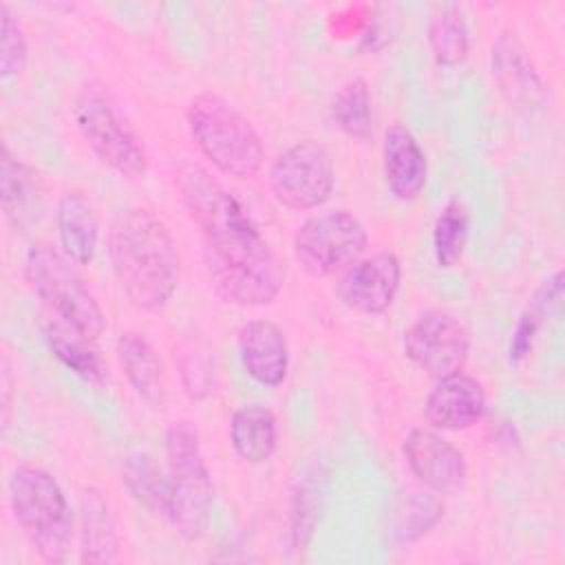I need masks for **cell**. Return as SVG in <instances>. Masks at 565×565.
<instances>
[{"label": "cell", "mask_w": 565, "mask_h": 565, "mask_svg": "<svg viewBox=\"0 0 565 565\" xmlns=\"http://www.w3.org/2000/svg\"><path fill=\"white\" fill-rule=\"evenodd\" d=\"M181 196L203 234V258L214 291L238 307H260L278 298L285 269L245 205L207 170L179 168Z\"/></svg>", "instance_id": "1"}, {"label": "cell", "mask_w": 565, "mask_h": 565, "mask_svg": "<svg viewBox=\"0 0 565 565\" xmlns=\"http://www.w3.org/2000/svg\"><path fill=\"white\" fill-rule=\"evenodd\" d=\"M115 278L137 309L159 311L179 285V249L168 225L148 207L119 210L108 227Z\"/></svg>", "instance_id": "2"}, {"label": "cell", "mask_w": 565, "mask_h": 565, "mask_svg": "<svg viewBox=\"0 0 565 565\" xmlns=\"http://www.w3.org/2000/svg\"><path fill=\"white\" fill-rule=\"evenodd\" d=\"M188 128L196 148L225 174L252 179L265 161L263 141L252 121L225 97L203 90L188 106Z\"/></svg>", "instance_id": "3"}, {"label": "cell", "mask_w": 565, "mask_h": 565, "mask_svg": "<svg viewBox=\"0 0 565 565\" xmlns=\"http://www.w3.org/2000/svg\"><path fill=\"white\" fill-rule=\"evenodd\" d=\"M9 505L15 523L46 563L66 561L73 512L57 479L38 466H18L9 479Z\"/></svg>", "instance_id": "4"}, {"label": "cell", "mask_w": 565, "mask_h": 565, "mask_svg": "<svg viewBox=\"0 0 565 565\" xmlns=\"http://www.w3.org/2000/svg\"><path fill=\"white\" fill-rule=\"evenodd\" d=\"M166 457L170 488L166 519L179 536L199 541L210 525L214 490L199 433L188 422H174L166 430Z\"/></svg>", "instance_id": "5"}, {"label": "cell", "mask_w": 565, "mask_h": 565, "mask_svg": "<svg viewBox=\"0 0 565 565\" xmlns=\"http://www.w3.org/2000/svg\"><path fill=\"white\" fill-rule=\"evenodd\" d=\"M24 276L33 294L73 333L95 342L106 329V316L73 267V260L51 245H33L24 258Z\"/></svg>", "instance_id": "6"}, {"label": "cell", "mask_w": 565, "mask_h": 565, "mask_svg": "<svg viewBox=\"0 0 565 565\" xmlns=\"http://www.w3.org/2000/svg\"><path fill=\"white\" fill-rule=\"evenodd\" d=\"M73 119L77 130L102 163L113 168L126 179L146 174L148 154L132 132V128L119 117L108 95L97 86H84L73 99Z\"/></svg>", "instance_id": "7"}, {"label": "cell", "mask_w": 565, "mask_h": 565, "mask_svg": "<svg viewBox=\"0 0 565 565\" xmlns=\"http://www.w3.org/2000/svg\"><path fill=\"white\" fill-rule=\"evenodd\" d=\"M369 245L362 221L349 210H331L307 218L294 234V256L313 278L351 267Z\"/></svg>", "instance_id": "8"}, {"label": "cell", "mask_w": 565, "mask_h": 565, "mask_svg": "<svg viewBox=\"0 0 565 565\" xmlns=\"http://www.w3.org/2000/svg\"><path fill=\"white\" fill-rule=\"evenodd\" d=\"M269 185L278 203L289 210H313L329 201L335 185L331 154L313 139L282 150L269 168Z\"/></svg>", "instance_id": "9"}, {"label": "cell", "mask_w": 565, "mask_h": 565, "mask_svg": "<svg viewBox=\"0 0 565 565\" xmlns=\"http://www.w3.org/2000/svg\"><path fill=\"white\" fill-rule=\"evenodd\" d=\"M406 358L435 380L459 373L470 353V331L448 311L422 313L404 333Z\"/></svg>", "instance_id": "10"}, {"label": "cell", "mask_w": 565, "mask_h": 565, "mask_svg": "<svg viewBox=\"0 0 565 565\" xmlns=\"http://www.w3.org/2000/svg\"><path fill=\"white\" fill-rule=\"evenodd\" d=\"M402 280V265L393 252H377L366 258H358L342 271L335 282V296L340 302L358 313L375 316L384 313Z\"/></svg>", "instance_id": "11"}, {"label": "cell", "mask_w": 565, "mask_h": 565, "mask_svg": "<svg viewBox=\"0 0 565 565\" xmlns=\"http://www.w3.org/2000/svg\"><path fill=\"white\" fill-rule=\"evenodd\" d=\"M404 457L413 475L430 490L446 494L463 488L466 459L461 450L430 428H413L404 439Z\"/></svg>", "instance_id": "12"}, {"label": "cell", "mask_w": 565, "mask_h": 565, "mask_svg": "<svg viewBox=\"0 0 565 565\" xmlns=\"http://www.w3.org/2000/svg\"><path fill=\"white\" fill-rule=\"evenodd\" d=\"M492 77L501 95L521 113H534L545 104V88L541 75L519 40L510 29L501 31L492 44Z\"/></svg>", "instance_id": "13"}, {"label": "cell", "mask_w": 565, "mask_h": 565, "mask_svg": "<svg viewBox=\"0 0 565 565\" xmlns=\"http://www.w3.org/2000/svg\"><path fill=\"white\" fill-rule=\"evenodd\" d=\"M486 408L483 384L459 371L437 380L424 402V417L439 430H466L486 415Z\"/></svg>", "instance_id": "14"}, {"label": "cell", "mask_w": 565, "mask_h": 565, "mask_svg": "<svg viewBox=\"0 0 565 565\" xmlns=\"http://www.w3.org/2000/svg\"><path fill=\"white\" fill-rule=\"evenodd\" d=\"M243 369L263 386H278L287 377L289 344L285 331L271 320H249L238 329Z\"/></svg>", "instance_id": "15"}, {"label": "cell", "mask_w": 565, "mask_h": 565, "mask_svg": "<svg viewBox=\"0 0 565 565\" xmlns=\"http://www.w3.org/2000/svg\"><path fill=\"white\" fill-rule=\"evenodd\" d=\"M382 168L388 190L399 201H413L422 194L428 163L419 141L406 126L393 124L386 128L382 143Z\"/></svg>", "instance_id": "16"}, {"label": "cell", "mask_w": 565, "mask_h": 565, "mask_svg": "<svg viewBox=\"0 0 565 565\" xmlns=\"http://www.w3.org/2000/svg\"><path fill=\"white\" fill-rule=\"evenodd\" d=\"M119 364L141 402L150 408H161L166 404V371L154 347L135 331H126L117 338Z\"/></svg>", "instance_id": "17"}, {"label": "cell", "mask_w": 565, "mask_h": 565, "mask_svg": "<svg viewBox=\"0 0 565 565\" xmlns=\"http://www.w3.org/2000/svg\"><path fill=\"white\" fill-rule=\"evenodd\" d=\"M79 561L88 565L115 563L119 558V539L108 501L95 488L79 494Z\"/></svg>", "instance_id": "18"}, {"label": "cell", "mask_w": 565, "mask_h": 565, "mask_svg": "<svg viewBox=\"0 0 565 565\" xmlns=\"http://www.w3.org/2000/svg\"><path fill=\"white\" fill-rule=\"evenodd\" d=\"M55 221L64 256L75 265H88L99 241V223L90 201L82 192H64L57 201Z\"/></svg>", "instance_id": "19"}, {"label": "cell", "mask_w": 565, "mask_h": 565, "mask_svg": "<svg viewBox=\"0 0 565 565\" xmlns=\"http://www.w3.org/2000/svg\"><path fill=\"white\" fill-rule=\"evenodd\" d=\"M0 174L2 210L18 230H26L38 221L42 212L40 174L22 163L18 157H13L7 146L2 148Z\"/></svg>", "instance_id": "20"}, {"label": "cell", "mask_w": 565, "mask_h": 565, "mask_svg": "<svg viewBox=\"0 0 565 565\" xmlns=\"http://www.w3.org/2000/svg\"><path fill=\"white\" fill-rule=\"evenodd\" d=\"M230 441L243 461H267L278 444V426L274 413L263 404H245L236 408L230 419Z\"/></svg>", "instance_id": "21"}, {"label": "cell", "mask_w": 565, "mask_h": 565, "mask_svg": "<svg viewBox=\"0 0 565 565\" xmlns=\"http://www.w3.org/2000/svg\"><path fill=\"white\" fill-rule=\"evenodd\" d=\"M561 300H563V271L556 269L552 276H547L539 285V289L527 300L525 309L516 320L510 349H508V358L512 364H519L530 355L541 329L545 327L550 316L556 313Z\"/></svg>", "instance_id": "22"}, {"label": "cell", "mask_w": 565, "mask_h": 565, "mask_svg": "<svg viewBox=\"0 0 565 565\" xmlns=\"http://www.w3.org/2000/svg\"><path fill=\"white\" fill-rule=\"evenodd\" d=\"M121 479L130 497L152 514L168 516V472H163L148 452H132L124 459Z\"/></svg>", "instance_id": "23"}, {"label": "cell", "mask_w": 565, "mask_h": 565, "mask_svg": "<svg viewBox=\"0 0 565 565\" xmlns=\"http://www.w3.org/2000/svg\"><path fill=\"white\" fill-rule=\"evenodd\" d=\"M428 44L435 62L441 66H457L466 60L470 35L459 4L446 2L435 9L428 24Z\"/></svg>", "instance_id": "24"}, {"label": "cell", "mask_w": 565, "mask_h": 565, "mask_svg": "<svg viewBox=\"0 0 565 565\" xmlns=\"http://www.w3.org/2000/svg\"><path fill=\"white\" fill-rule=\"evenodd\" d=\"M44 340L49 344V349L53 351V355L66 366L71 369L77 377H82L88 384L102 386L106 371L102 364V358L97 355V351L90 347L93 342L73 333L71 329L62 327L60 322H53L49 327H44Z\"/></svg>", "instance_id": "25"}, {"label": "cell", "mask_w": 565, "mask_h": 565, "mask_svg": "<svg viewBox=\"0 0 565 565\" xmlns=\"http://www.w3.org/2000/svg\"><path fill=\"white\" fill-rule=\"evenodd\" d=\"M335 126L351 139H366L373 128L371 117V93L364 79H349L331 104Z\"/></svg>", "instance_id": "26"}, {"label": "cell", "mask_w": 565, "mask_h": 565, "mask_svg": "<svg viewBox=\"0 0 565 565\" xmlns=\"http://www.w3.org/2000/svg\"><path fill=\"white\" fill-rule=\"evenodd\" d=\"M468 241V212L459 201L446 203V207L435 218L433 227V249L439 267H455L466 249Z\"/></svg>", "instance_id": "27"}, {"label": "cell", "mask_w": 565, "mask_h": 565, "mask_svg": "<svg viewBox=\"0 0 565 565\" xmlns=\"http://www.w3.org/2000/svg\"><path fill=\"white\" fill-rule=\"evenodd\" d=\"M318 510H320V475H318V468H313V470H305L291 490L289 521H291V536L296 547H302L311 539V532L320 514Z\"/></svg>", "instance_id": "28"}, {"label": "cell", "mask_w": 565, "mask_h": 565, "mask_svg": "<svg viewBox=\"0 0 565 565\" xmlns=\"http://www.w3.org/2000/svg\"><path fill=\"white\" fill-rule=\"evenodd\" d=\"M444 516V503L428 492H413L397 512L395 539L399 543H413L422 539Z\"/></svg>", "instance_id": "29"}, {"label": "cell", "mask_w": 565, "mask_h": 565, "mask_svg": "<svg viewBox=\"0 0 565 565\" xmlns=\"http://www.w3.org/2000/svg\"><path fill=\"white\" fill-rule=\"evenodd\" d=\"M0 73L4 77L20 75L26 66L29 46L18 18L7 4H0Z\"/></svg>", "instance_id": "30"}]
</instances>
